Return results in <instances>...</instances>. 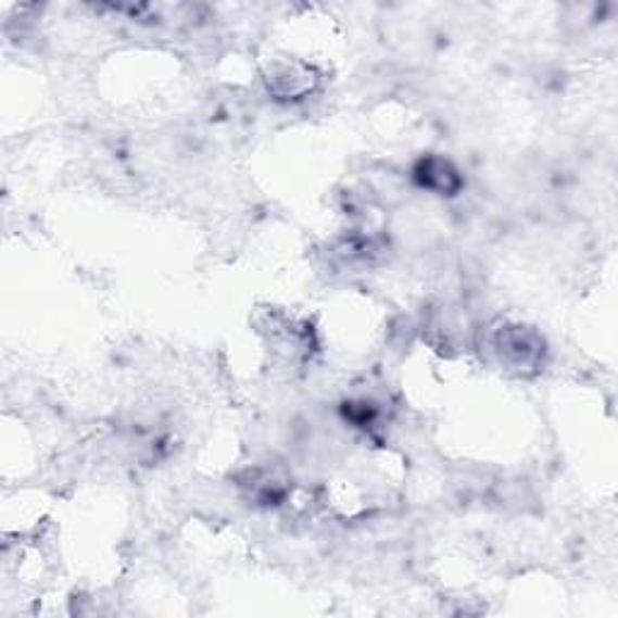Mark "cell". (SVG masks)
I'll list each match as a JSON object with an SVG mask.
<instances>
[{"label": "cell", "mask_w": 618, "mask_h": 618, "mask_svg": "<svg viewBox=\"0 0 618 618\" xmlns=\"http://www.w3.org/2000/svg\"><path fill=\"white\" fill-rule=\"evenodd\" d=\"M414 179L420 189H428L438 197H457L462 189V175L459 169L452 165L450 160L442 157H422L414 167Z\"/></svg>", "instance_id": "6da1fadb"}]
</instances>
